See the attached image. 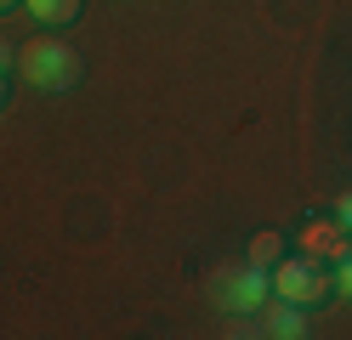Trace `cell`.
Wrapping results in <instances>:
<instances>
[{"label": "cell", "instance_id": "6da1fadb", "mask_svg": "<svg viewBox=\"0 0 352 340\" xmlns=\"http://www.w3.org/2000/svg\"><path fill=\"white\" fill-rule=\"evenodd\" d=\"M17 74L34 91H69L80 80V57H74V45H63L57 34H34L29 45H17Z\"/></svg>", "mask_w": 352, "mask_h": 340}, {"label": "cell", "instance_id": "7a4b0ae2", "mask_svg": "<svg viewBox=\"0 0 352 340\" xmlns=\"http://www.w3.org/2000/svg\"><path fill=\"white\" fill-rule=\"evenodd\" d=\"M267 295H273V278H267V267H256V261H233V267L210 272V301L222 312H233V317H256L267 306Z\"/></svg>", "mask_w": 352, "mask_h": 340}, {"label": "cell", "instance_id": "3957f363", "mask_svg": "<svg viewBox=\"0 0 352 340\" xmlns=\"http://www.w3.org/2000/svg\"><path fill=\"white\" fill-rule=\"evenodd\" d=\"M267 278H273V295H284V301H296V306H324L329 295H336L324 261H313V256H278L267 267Z\"/></svg>", "mask_w": 352, "mask_h": 340}, {"label": "cell", "instance_id": "277c9868", "mask_svg": "<svg viewBox=\"0 0 352 340\" xmlns=\"http://www.w3.org/2000/svg\"><path fill=\"white\" fill-rule=\"evenodd\" d=\"M296 244H301V256H313V261H329V267H336L346 249H352V233H346L336 216H307V227L296 233Z\"/></svg>", "mask_w": 352, "mask_h": 340}, {"label": "cell", "instance_id": "5b68a950", "mask_svg": "<svg viewBox=\"0 0 352 340\" xmlns=\"http://www.w3.org/2000/svg\"><path fill=\"white\" fill-rule=\"evenodd\" d=\"M256 317H261V335H273V340H301L307 335V306L284 301V295H267V306Z\"/></svg>", "mask_w": 352, "mask_h": 340}, {"label": "cell", "instance_id": "8992f818", "mask_svg": "<svg viewBox=\"0 0 352 340\" xmlns=\"http://www.w3.org/2000/svg\"><path fill=\"white\" fill-rule=\"evenodd\" d=\"M23 6H29V17L40 29H69L80 17V0H23Z\"/></svg>", "mask_w": 352, "mask_h": 340}, {"label": "cell", "instance_id": "52a82bcc", "mask_svg": "<svg viewBox=\"0 0 352 340\" xmlns=\"http://www.w3.org/2000/svg\"><path fill=\"white\" fill-rule=\"evenodd\" d=\"M278 256H284V233H273V227H261V233L250 238V261H256V267H273Z\"/></svg>", "mask_w": 352, "mask_h": 340}, {"label": "cell", "instance_id": "ba28073f", "mask_svg": "<svg viewBox=\"0 0 352 340\" xmlns=\"http://www.w3.org/2000/svg\"><path fill=\"white\" fill-rule=\"evenodd\" d=\"M329 284H336V295H346V301H352V249H346V256L336 261V272H329Z\"/></svg>", "mask_w": 352, "mask_h": 340}, {"label": "cell", "instance_id": "9c48e42d", "mask_svg": "<svg viewBox=\"0 0 352 340\" xmlns=\"http://www.w3.org/2000/svg\"><path fill=\"white\" fill-rule=\"evenodd\" d=\"M336 221L352 233V193H341V199H336Z\"/></svg>", "mask_w": 352, "mask_h": 340}, {"label": "cell", "instance_id": "30bf717a", "mask_svg": "<svg viewBox=\"0 0 352 340\" xmlns=\"http://www.w3.org/2000/svg\"><path fill=\"white\" fill-rule=\"evenodd\" d=\"M6 63H17V52H12V45H6V40H0V68H6Z\"/></svg>", "mask_w": 352, "mask_h": 340}, {"label": "cell", "instance_id": "8fae6325", "mask_svg": "<svg viewBox=\"0 0 352 340\" xmlns=\"http://www.w3.org/2000/svg\"><path fill=\"white\" fill-rule=\"evenodd\" d=\"M0 102H6V74H0Z\"/></svg>", "mask_w": 352, "mask_h": 340}, {"label": "cell", "instance_id": "7c38bea8", "mask_svg": "<svg viewBox=\"0 0 352 340\" xmlns=\"http://www.w3.org/2000/svg\"><path fill=\"white\" fill-rule=\"evenodd\" d=\"M6 6H12V0H0V12H6Z\"/></svg>", "mask_w": 352, "mask_h": 340}]
</instances>
